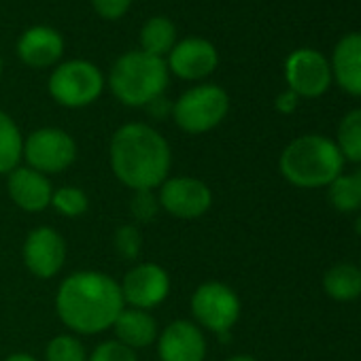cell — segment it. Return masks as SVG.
Instances as JSON below:
<instances>
[{
    "label": "cell",
    "mask_w": 361,
    "mask_h": 361,
    "mask_svg": "<svg viewBox=\"0 0 361 361\" xmlns=\"http://www.w3.org/2000/svg\"><path fill=\"white\" fill-rule=\"evenodd\" d=\"M123 308L119 283L100 270H77L56 291V312L75 336H96L113 329Z\"/></svg>",
    "instance_id": "obj_1"
},
{
    "label": "cell",
    "mask_w": 361,
    "mask_h": 361,
    "mask_svg": "<svg viewBox=\"0 0 361 361\" xmlns=\"http://www.w3.org/2000/svg\"><path fill=\"white\" fill-rule=\"evenodd\" d=\"M109 159L121 185L132 192H153L170 174L172 149L153 126L130 121L111 136Z\"/></svg>",
    "instance_id": "obj_2"
},
{
    "label": "cell",
    "mask_w": 361,
    "mask_h": 361,
    "mask_svg": "<svg viewBox=\"0 0 361 361\" xmlns=\"http://www.w3.org/2000/svg\"><path fill=\"white\" fill-rule=\"evenodd\" d=\"M342 166L344 157L338 145L321 134H306L291 140L279 159L281 174L300 190L327 188L342 174Z\"/></svg>",
    "instance_id": "obj_3"
},
{
    "label": "cell",
    "mask_w": 361,
    "mask_h": 361,
    "mask_svg": "<svg viewBox=\"0 0 361 361\" xmlns=\"http://www.w3.org/2000/svg\"><path fill=\"white\" fill-rule=\"evenodd\" d=\"M170 73L164 58L145 54L142 49L126 51L115 60L106 77L111 94L126 106H149L164 96Z\"/></svg>",
    "instance_id": "obj_4"
},
{
    "label": "cell",
    "mask_w": 361,
    "mask_h": 361,
    "mask_svg": "<svg viewBox=\"0 0 361 361\" xmlns=\"http://www.w3.org/2000/svg\"><path fill=\"white\" fill-rule=\"evenodd\" d=\"M228 111L230 96L221 85L198 83L174 100L170 115L185 134H207L228 117Z\"/></svg>",
    "instance_id": "obj_5"
},
{
    "label": "cell",
    "mask_w": 361,
    "mask_h": 361,
    "mask_svg": "<svg viewBox=\"0 0 361 361\" xmlns=\"http://www.w3.org/2000/svg\"><path fill=\"white\" fill-rule=\"evenodd\" d=\"M104 75L90 60H64L54 66L47 79L49 96L64 109H85L104 92Z\"/></svg>",
    "instance_id": "obj_6"
},
{
    "label": "cell",
    "mask_w": 361,
    "mask_h": 361,
    "mask_svg": "<svg viewBox=\"0 0 361 361\" xmlns=\"http://www.w3.org/2000/svg\"><path fill=\"white\" fill-rule=\"evenodd\" d=\"M194 323L217 336H228L236 321L240 319V298L238 293L219 281H209L196 287L192 295Z\"/></svg>",
    "instance_id": "obj_7"
},
{
    "label": "cell",
    "mask_w": 361,
    "mask_h": 361,
    "mask_svg": "<svg viewBox=\"0 0 361 361\" xmlns=\"http://www.w3.org/2000/svg\"><path fill=\"white\" fill-rule=\"evenodd\" d=\"M26 166L43 174H60L77 159V142L62 128H39L24 138Z\"/></svg>",
    "instance_id": "obj_8"
},
{
    "label": "cell",
    "mask_w": 361,
    "mask_h": 361,
    "mask_svg": "<svg viewBox=\"0 0 361 361\" xmlns=\"http://www.w3.org/2000/svg\"><path fill=\"white\" fill-rule=\"evenodd\" d=\"M157 202L176 219H198L213 207V192L196 176H168L157 188Z\"/></svg>",
    "instance_id": "obj_9"
},
{
    "label": "cell",
    "mask_w": 361,
    "mask_h": 361,
    "mask_svg": "<svg viewBox=\"0 0 361 361\" xmlns=\"http://www.w3.org/2000/svg\"><path fill=\"white\" fill-rule=\"evenodd\" d=\"M119 287H121V295H123L126 306L151 310L168 298L170 274L159 264L142 262L123 274Z\"/></svg>",
    "instance_id": "obj_10"
},
{
    "label": "cell",
    "mask_w": 361,
    "mask_h": 361,
    "mask_svg": "<svg viewBox=\"0 0 361 361\" xmlns=\"http://www.w3.org/2000/svg\"><path fill=\"white\" fill-rule=\"evenodd\" d=\"M285 79L289 90L300 98H319L331 83V66L323 54L302 47L287 56Z\"/></svg>",
    "instance_id": "obj_11"
},
{
    "label": "cell",
    "mask_w": 361,
    "mask_h": 361,
    "mask_svg": "<svg viewBox=\"0 0 361 361\" xmlns=\"http://www.w3.org/2000/svg\"><path fill=\"white\" fill-rule=\"evenodd\" d=\"M168 73L180 81H202L219 66L217 47L202 37H188L176 41L170 54L164 58Z\"/></svg>",
    "instance_id": "obj_12"
},
{
    "label": "cell",
    "mask_w": 361,
    "mask_h": 361,
    "mask_svg": "<svg viewBox=\"0 0 361 361\" xmlns=\"http://www.w3.org/2000/svg\"><path fill=\"white\" fill-rule=\"evenodd\" d=\"M22 257L32 276L43 281L54 279L66 264V240L49 226L35 228L24 240Z\"/></svg>",
    "instance_id": "obj_13"
},
{
    "label": "cell",
    "mask_w": 361,
    "mask_h": 361,
    "mask_svg": "<svg viewBox=\"0 0 361 361\" xmlns=\"http://www.w3.org/2000/svg\"><path fill=\"white\" fill-rule=\"evenodd\" d=\"M159 361H204L207 359V336L190 319L170 321L157 336Z\"/></svg>",
    "instance_id": "obj_14"
},
{
    "label": "cell",
    "mask_w": 361,
    "mask_h": 361,
    "mask_svg": "<svg viewBox=\"0 0 361 361\" xmlns=\"http://www.w3.org/2000/svg\"><path fill=\"white\" fill-rule=\"evenodd\" d=\"M16 54L20 62L28 68H54L64 58V37L56 28L45 24L30 26L20 35L16 43Z\"/></svg>",
    "instance_id": "obj_15"
},
{
    "label": "cell",
    "mask_w": 361,
    "mask_h": 361,
    "mask_svg": "<svg viewBox=\"0 0 361 361\" xmlns=\"http://www.w3.org/2000/svg\"><path fill=\"white\" fill-rule=\"evenodd\" d=\"M7 190L13 204L26 213H43L51 207L54 188L49 176L30 166L20 164L7 174Z\"/></svg>",
    "instance_id": "obj_16"
},
{
    "label": "cell",
    "mask_w": 361,
    "mask_h": 361,
    "mask_svg": "<svg viewBox=\"0 0 361 361\" xmlns=\"http://www.w3.org/2000/svg\"><path fill=\"white\" fill-rule=\"evenodd\" d=\"M331 75L350 96H361V32H350L338 41L331 58Z\"/></svg>",
    "instance_id": "obj_17"
},
{
    "label": "cell",
    "mask_w": 361,
    "mask_h": 361,
    "mask_svg": "<svg viewBox=\"0 0 361 361\" xmlns=\"http://www.w3.org/2000/svg\"><path fill=\"white\" fill-rule=\"evenodd\" d=\"M113 331H115V340L123 342L126 346L140 350L147 348L151 344H155L157 336H159V327L155 317L149 310H140V308H130L126 306L119 317L113 323Z\"/></svg>",
    "instance_id": "obj_18"
},
{
    "label": "cell",
    "mask_w": 361,
    "mask_h": 361,
    "mask_svg": "<svg viewBox=\"0 0 361 361\" xmlns=\"http://www.w3.org/2000/svg\"><path fill=\"white\" fill-rule=\"evenodd\" d=\"M140 41V49L145 54L157 56V58H166L170 54V49L176 45V26L170 18L164 16H153L149 18L138 35Z\"/></svg>",
    "instance_id": "obj_19"
},
{
    "label": "cell",
    "mask_w": 361,
    "mask_h": 361,
    "mask_svg": "<svg viewBox=\"0 0 361 361\" xmlns=\"http://www.w3.org/2000/svg\"><path fill=\"white\" fill-rule=\"evenodd\" d=\"M325 293L336 302H350L361 295V270L353 264H336L323 276Z\"/></svg>",
    "instance_id": "obj_20"
},
{
    "label": "cell",
    "mask_w": 361,
    "mask_h": 361,
    "mask_svg": "<svg viewBox=\"0 0 361 361\" xmlns=\"http://www.w3.org/2000/svg\"><path fill=\"white\" fill-rule=\"evenodd\" d=\"M24 159V134L16 119L0 109V174H9Z\"/></svg>",
    "instance_id": "obj_21"
},
{
    "label": "cell",
    "mask_w": 361,
    "mask_h": 361,
    "mask_svg": "<svg viewBox=\"0 0 361 361\" xmlns=\"http://www.w3.org/2000/svg\"><path fill=\"white\" fill-rule=\"evenodd\" d=\"M338 149L344 159L361 164V109L344 115L338 128Z\"/></svg>",
    "instance_id": "obj_22"
},
{
    "label": "cell",
    "mask_w": 361,
    "mask_h": 361,
    "mask_svg": "<svg viewBox=\"0 0 361 361\" xmlns=\"http://www.w3.org/2000/svg\"><path fill=\"white\" fill-rule=\"evenodd\" d=\"M327 196L334 209L340 213H355L361 209V192L355 183L353 174H340L327 185Z\"/></svg>",
    "instance_id": "obj_23"
},
{
    "label": "cell",
    "mask_w": 361,
    "mask_h": 361,
    "mask_svg": "<svg viewBox=\"0 0 361 361\" xmlns=\"http://www.w3.org/2000/svg\"><path fill=\"white\" fill-rule=\"evenodd\" d=\"M51 207H54V211L60 213L62 217L75 219V217H81V215L87 213V209H90V198H87V194H85L81 188L64 185V188L54 190Z\"/></svg>",
    "instance_id": "obj_24"
},
{
    "label": "cell",
    "mask_w": 361,
    "mask_h": 361,
    "mask_svg": "<svg viewBox=\"0 0 361 361\" xmlns=\"http://www.w3.org/2000/svg\"><path fill=\"white\" fill-rule=\"evenodd\" d=\"M45 361H87V350L79 336L60 334L47 342Z\"/></svg>",
    "instance_id": "obj_25"
},
{
    "label": "cell",
    "mask_w": 361,
    "mask_h": 361,
    "mask_svg": "<svg viewBox=\"0 0 361 361\" xmlns=\"http://www.w3.org/2000/svg\"><path fill=\"white\" fill-rule=\"evenodd\" d=\"M113 245H115L117 255H121L123 259H130V262L138 259V255L142 251V234H140L138 226L128 224V226L117 228Z\"/></svg>",
    "instance_id": "obj_26"
},
{
    "label": "cell",
    "mask_w": 361,
    "mask_h": 361,
    "mask_svg": "<svg viewBox=\"0 0 361 361\" xmlns=\"http://www.w3.org/2000/svg\"><path fill=\"white\" fill-rule=\"evenodd\" d=\"M87 361H138V357L136 350L126 346L123 342L104 340L87 355Z\"/></svg>",
    "instance_id": "obj_27"
},
{
    "label": "cell",
    "mask_w": 361,
    "mask_h": 361,
    "mask_svg": "<svg viewBox=\"0 0 361 361\" xmlns=\"http://www.w3.org/2000/svg\"><path fill=\"white\" fill-rule=\"evenodd\" d=\"M159 202L153 192H134L130 200V213L136 224H149L159 213Z\"/></svg>",
    "instance_id": "obj_28"
},
{
    "label": "cell",
    "mask_w": 361,
    "mask_h": 361,
    "mask_svg": "<svg viewBox=\"0 0 361 361\" xmlns=\"http://www.w3.org/2000/svg\"><path fill=\"white\" fill-rule=\"evenodd\" d=\"M90 3H92L94 11L102 20H109V22L121 20L132 7V0H90Z\"/></svg>",
    "instance_id": "obj_29"
},
{
    "label": "cell",
    "mask_w": 361,
    "mask_h": 361,
    "mask_svg": "<svg viewBox=\"0 0 361 361\" xmlns=\"http://www.w3.org/2000/svg\"><path fill=\"white\" fill-rule=\"evenodd\" d=\"M298 102H300V96L293 94L291 90H285V92H281V94L276 96L274 109H276L279 113H283V115H291V113L298 109Z\"/></svg>",
    "instance_id": "obj_30"
},
{
    "label": "cell",
    "mask_w": 361,
    "mask_h": 361,
    "mask_svg": "<svg viewBox=\"0 0 361 361\" xmlns=\"http://www.w3.org/2000/svg\"><path fill=\"white\" fill-rule=\"evenodd\" d=\"M5 361H39V359L35 355H30V353H13Z\"/></svg>",
    "instance_id": "obj_31"
},
{
    "label": "cell",
    "mask_w": 361,
    "mask_h": 361,
    "mask_svg": "<svg viewBox=\"0 0 361 361\" xmlns=\"http://www.w3.org/2000/svg\"><path fill=\"white\" fill-rule=\"evenodd\" d=\"M228 361H257V359L251 357V355H234V357H230Z\"/></svg>",
    "instance_id": "obj_32"
},
{
    "label": "cell",
    "mask_w": 361,
    "mask_h": 361,
    "mask_svg": "<svg viewBox=\"0 0 361 361\" xmlns=\"http://www.w3.org/2000/svg\"><path fill=\"white\" fill-rule=\"evenodd\" d=\"M353 178H355V183H357V188H359V192H361V168H359V170H355Z\"/></svg>",
    "instance_id": "obj_33"
},
{
    "label": "cell",
    "mask_w": 361,
    "mask_h": 361,
    "mask_svg": "<svg viewBox=\"0 0 361 361\" xmlns=\"http://www.w3.org/2000/svg\"><path fill=\"white\" fill-rule=\"evenodd\" d=\"M355 232L361 236V215H359V217H357V221H355Z\"/></svg>",
    "instance_id": "obj_34"
},
{
    "label": "cell",
    "mask_w": 361,
    "mask_h": 361,
    "mask_svg": "<svg viewBox=\"0 0 361 361\" xmlns=\"http://www.w3.org/2000/svg\"><path fill=\"white\" fill-rule=\"evenodd\" d=\"M0 79H3V58H0Z\"/></svg>",
    "instance_id": "obj_35"
},
{
    "label": "cell",
    "mask_w": 361,
    "mask_h": 361,
    "mask_svg": "<svg viewBox=\"0 0 361 361\" xmlns=\"http://www.w3.org/2000/svg\"><path fill=\"white\" fill-rule=\"evenodd\" d=\"M359 270H361V266H359Z\"/></svg>",
    "instance_id": "obj_36"
}]
</instances>
